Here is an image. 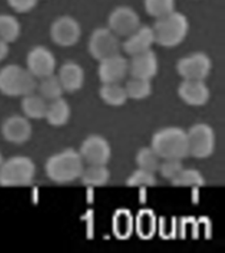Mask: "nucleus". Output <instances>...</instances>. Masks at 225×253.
I'll return each mask as SVG.
<instances>
[{"instance_id": "f257e3e1", "label": "nucleus", "mask_w": 225, "mask_h": 253, "mask_svg": "<svg viewBox=\"0 0 225 253\" xmlns=\"http://www.w3.org/2000/svg\"><path fill=\"white\" fill-rule=\"evenodd\" d=\"M84 168L80 154L73 148L63 149L53 154L45 162V173L55 183H70L79 179Z\"/></svg>"}, {"instance_id": "f03ea898", "label": "nucleus", "mask_w": 225, "mask_h": 253, "mask_svg": "<svg viewBox=\"0 0 225 253\" xmlns=\"http://www.w3.org/2000/svg\"><path fill=\"white\" fill-rule=\"evenodd\" d=\"M154 43L163 47L178 46L187 37L189 29L188 19L183 13L174 9L167 15L158 17L151 27Z\"/></svg>"}, {"instance_id": "7ed1b4c3", "label": "nucleus", "mask_w": 225, "mask_h": 253, "mask_svg": "<svg viewBox=\"0 0 225 253\" xmlns=\"http://www.w3.org/2000/svg\"><path fill=\"white\" fill-rule=\"evenodd\" d=\"M150 146L161 160H183L188 156L187 132L179 126H165L153 134Z\"/></svg>"}, {"instance_id": "20e7f679", "label": "nucleus", "mask_w": 225, "mask_h": 253, "mask_svg": "<svg viewBox=\"0 0 225 253\" xmlns=\"http://www.w3.org/2000/svg\"><path fill=\"white\" fill-rule=\"evenodd\" d=\"M37 81L27 67L7 65L0 69V92L9 98L24 96L35 92Z\"/></svg>"}, {"instance_id": "39448f33", "label": "nucleus", "mask_w": 225, "mask_h": 253, "mask_svg": "<svg viewBox=\"0 0 225 253\" xmlns=\"http://www.w3.org/2000/svg\"><path fill=\"white\" fill-rule=\"evenodd\" d=\"M36 175V165L27 156H13L4 160L0 168V185L5 187L31 185Z\"/></svg>"}, {"instance_id": "423d86ee", "label": "nucleus", "mask_w": 225, "mask_h": 253, "mask_svg": "<svg viewBox=\"0 0 225 253\" xmlns=\"http://www.w3.org/2000/svg\"><path fill=\"white\" fill-rule=\"evenodd\" d=\"M186 132L188 142V156L197 160H205L212 156L216 149V134L212 126L205 123H196Z\"/></svg>"}, {"instance_id": "0eeeda50", "label": "nucleus", "mask_w": 225, "mask_h": 253, "mask_svg": "<svg viewBox=\"0 0 225 253\" xmlns=\"http://www.w3.org/2000/svg\"><path fill=\"white\" fill-rule=\"evenodd\" d=\"M88 51L98 61L120 53L118 37L110 28H96L88 40Z\"/></svg>"}, {"instance_id": "6e6552de", "label": "nucleus", "mask_w": 225, "mask_h": 253, "mask_svg": "<svg viewBox=\"0 0 225 253\" xmlns=\"http://www.w3.org/2000/svg\"><path fill=\"white\" fill-rule=\"evenodd\" d=\"M212 70V61L203 51H195L177 62V71L183 79L204 81Z\"/></svg>"}, {"instance_id": "1a4fd4ad", "label": "nucleus", "mask_w": 225, "mask_h": 253, "mask_svg": "<svg viewBox=\"0 0 225 253\" xmlns=\"http://www.w3.org/2000/svg\"><path fill=\"white\" fill-rule=\"evenodd\" d=\"M78 152L87 165H107L112 156L110 142L100 134L87 136Z\"/></svg>"}, {"instance_id": "9d476101", "label": "nucleus", "mask_w": 225, "mask_h": 253, "mask_svg": "<svg viewBox=\"0 0 225 253\" xmlns=\"http://www.w3.org/2000/svg\"><path fill=\"white\" fill-rule=\"evenodd\" d=\"M82 36V28L78 20L71 16H59L50 25L51 41L62 47L74 46Z\"/></svg>"}, {"instance_id": "9b49d317", "label": "nucleus", "mask_w": 225, "mask_h": 253, "mask_svg": "<svg viewBox=\"0 0 225 253\" xmlns=\"http://www.w3.org/2000/svg\"><path fill=\"white\" fill-rule=\"evenodd\" d=\"M140 27V16L132 7L120 5L108 15V28L117 37H126Z\"/></svg>"}, {"instance_id": "f8f14e48", "label": "nucleus", "mask_w": 225, "mask_h": 253, "mask_svg": "<svg viewBox=\"0 0 225 253\" xmlns=\"http://www.w3.org/2000/svg\"><path fill=\"white\" fill-rule=\"evenodd\" d=\"M57 59L45 46H35L28 51L27 69L36 79L43 78L55 73Z\"/></svg>"}, {"instance_id": "ddd939ff", "label": "nucleus", "mask_w": 225, "mask_h": 253, "mask_svg": "<svg viewBox=\"0 0 225 253\" xmlns=\"http://www.w3.org/2000/svg\"><path fill=\"white\" fill-rule=\"evenodd\" d=\"M157 73L158 58L151 49L130 55V61H128V74H130L132 78L151 81Z\"/></svg>"}, {"instance_id": "4468645a", "label": "nucleus", "mask_w": 225, "mask_h": 253, "mask_svg": "<svg viewBox=\"0 0 225 253\" xmlns=\"http://www.w3.org/2000/svg\"><path fill=\"white\" fill-rule=\"evenodd\" d=\"M1 136L12 144H24L32 136V124L29 119L21 115H12L1 124Z\"/></svg>"}, {"instance_id": "2eb2a0df", "label": "nucleus", "mask_w": 225, "mask_h": 253, "mask_svg": "<svg viewBox=\"0 0 225 253\" xmlns=\"http://www.w3.org/2000/svg\"><path fill=\"white\" fill-rule=\"evenodd\" d=\"M128 74V59L114 54L99 61L98 77L102 83H120Z\"/></svg>"}, {"instance_id": "dca6fc26", "label": "nucleus", "mask_w": 225, "mask_h": 253, "mask_svg": "<svg viewBox=\"0 0 225 253\" xmlns=\"http://www.w3.org/2000/svg\"><path fill=\"white\" fill-rule=\"evenodd\" d=\"M178 95L186 104L191 107H201L208 103L211 92L204 81L183 79L178 87Z\"/></svg>"}, {"instance_id": "f3484780", "label": "nucleus", "mask_w": 225, "mask_h": 253, "mask_svg": "<svg viewBox=\"0 0 225 253\" xmlns=\"http://www.w3.org/2000/svg\"><path fill=\"white\" fill-rule=\"evenodd\" d=\"M154 43V35L153 29L150 27H140L126 36V40L122 42V50L125 51L128 55H134L142 51H146L151 49Z\"/></svg>"}, {"instance_id": "a211bd4d", "label": "nucleus", "mask_w": 225, "mask_h": 253, "mask_svg": "<svg viewBox=\"0 0 225 253\" xmlns=\"http://www.w3.org/2000/svg\"><path fill=\"white\" fill-rule=\"evenodd\" d=\"M57 77L65 92H75L80 90L84 84V70L74 61H66L63 63L59 67Z\"/></svg>"}, {"instance_id": "6ab92c4d", "label": "nucleus", "mask_w": 225, "mask_h": 253, "mask_svg": "<svg viewBox=\"0 0 225 253\" xmlns=\"http://www.w3.org/2000/svg\"><path fill=\"white\" fill-rule=\"evenodd\" d=\"M71 116L70 104L61 96L47 103L45 119L51 126H63L69 123Z\"/></svg>"}, {"instance_id": "aec40b11", "label": "nucleus", "mask_w": 225, "mask_h": 253, "mask_svg": "<svg viewBox=\"0 0 225 253\" xmlns=\"http://www.w3.org/2000/svg\"><path fill=\"white\" fill-rule=\"evenodd\" d=\"M79 179L84 186L100 187L110 182V169L107 168V165H87L86 168H83Z\"/></svg>"}, {"instance_id": "412c9836", "label": "nucleus", "mask_w": 225, "mask_h": 253, "mask_svg": "<svg viewBox=\"0 0 225 253\" xmlns=\"http://www.w3.org/2000/svg\"><path fill=\"white\" fill-rule=\"evenodd\" d=\"M21 98H23L21 99V111L25 118L36 119V120L45 118L47 102L41 95L31 92Z\"/></svg>"}, {"instance_id": "4be33fe9", "label": "nucleus", "mask_w": 225, "mask_h": 253, "mask_svg": "<svg viewBox=\"0 0 225 253\" xmlns=\"http://www.w3.org/2000/svg\"><path fill=\"white\" fill-rule=\"evenodd\" d=\"M99 96L111 107H121L128 100V95L120 83H103L99 88Z\"/></svg>"}, {"instance_id": "5701e85b", "label": "nucleus", "mask_w": 225, "mask_h": 253, "mask_svg": "<svg viewBox=\"0 0 225 253\" xmlns=\"http://www.w3.org/2000/svg\"><path fill=\"white\" fill-rule=\"evenodd\" d=\"M37 88H38V94L46 102L61 98L63 92H65L57 74H51L47 75V77H43V78H39V83H37Z\"/></svg>"}, {"instance_id": "b1692460", "label": "nucleus", "mask_w": 225, "mask_h": 253, "mask_svg": "<svg viewBox=\"0 0 225 253\" xmlns=\"http://www.w3.org/2000/svg\"><path fill=\"white\" fill-rule=\"evenodd\" d=\"M112 229L117 239H128L133 229V216L129 210H117L112 219Z\"/></svg>"}, {"instance_id": "393cba45", "label": "nucleus", "mask_w": 225, "mask_h": 253, "mask_svg": "<svg viewBox=\"0 0 225 253\" xmlns=\"http://www.w3.org/2000/svg\"><path fill=\"white\" fill-rule=\"evenodd\" d=\"M21 33V25L19 20L12 15H0V39L5 42H15Z\"/></svg>"}, {"instance_id": "a878e982", "label": "nucleus", "mask_w": 225, "mask_h": 253, "mask_svg": "<svg viewBox=\"0 0 225 253\" xmlns=\"http://www.w3.org/2000/svg\"><path fill=\"white\" fill-rule=\"evenodd\" d=\"M128 95V99H134V100H142V99L149 98L153 92V87L150 81L146 79L132 78L125 83L124 86Z\"/></svg>"}, {"instance_id": "bb28decb", "label": "nucleus", "mask_w": 225, "mask_h": 253, "mask_svg": "<svg viewBox=\"0 0 225 253\" xmlns=\"http://www.w3.org/2000/svg\"><path fill=\"white\" fill-rule=\"evenodd\" d=\"M171 183L178 187H201L205 185V178L199 170L183 168Z\"/></svg>"}, {"instance_id": "cd10ccee", "label": "nucleus", "mask_w": 225, "mask_h": 253, "mask_svg": "<svg viewBox=\"0 0 225 253\" xmlns=\"http://www.w3.org/2000/svg\"><path fill=\"white\" fill-rule=\"evenodd\" d=\"M136 164L140 169L157 173L159 164H161V158L158 157V154L154 152L151 146H144L136 154Z\"/></svg>"}, {"instance_id": "c85d7f7f", "label": "nucleus", "mask_w": 225, "mask_h": 253, "mask_svg": "<svg viewBox=\"0 0 225 253\" xmlns=\"http://www.w3.org/2000/svg\"><path fill=\"white\" fill-rule=\"evenodd\" d=\"M136 229L138 236L142 239H150L155 232V216L150 210H142L136 219Z\"/></svg>"}, {"instance_id": "c756f323", "label": "nucleus", "mask_w": 225, "mask_h": 253, "mask_svg": "<svg viewBox=\"0 0 225 253\" xmlns=\"http://www.w3.org/2000/svg\"><path fill=\"white\" fill-rule=\"evenodd\" d=\"M144 5L148 15L158 19L175 9V0H144Z\"/></svg>"}, {"instance_id": "7c9ffc66", "label": "nucleus", "mask_w": 225, "mask_h": 253, "mask_svg": "<svg viewBox=\"0 0 225 253\" xmlns=\"http://www.w3.org/2000/svg\"><path fill=\"white\" fill-rule=\"evenodd\" d=\"M126 185L130 187H149V186L157 185V177L155 173L149 170L140 169L134 170L129 177L126 178Z\"/></svg>"}, {"instance_id": "2f4dec72", "label": "nucleus", "mask_w": 225, "mask_h": 253, "mask_svg": "<svg viewBox=\"0 0 225 253\" xmlns=\"http://www.w3.org/2000/svg\"><path fill=\"white\" fill-rule=\"evenodd\" d=\"M182 169H183L182 160H178V158H165L159 164L158 171H159V174L165 179L171 182L179 174Z\"/></svg>"}, {"instance_id": "473e14b6", "label": "nucleus", "mask_w": 225, "mask_h": 253, "mask_svg": "<svg viewBox=\"0 0 225 253\" xmlns=\"http://www.w3.org/2000/svg\"><path fill=\"white\" fill-rule=\"evenodd\" d=\"M8 5L19 13L31 12L37 5L38 0H7Z\"/></svg>"}, {"instance_id": "72a5a7b5", "label": "nucleus", "mask_w": 225, "mask_h": 253, "mask_svg": "<svg viewBox=\"0 0 225 253\" xmlns=\"http://www.w3.org/2000/svg\"><path fill=\"white\" fill-rule=\"evenodd\" d=\"M8 53H9V46H8V42H5L4 40L0 39V62L7 58Z\"/></svg>"}, {"instance_id": "f704fd0d", "label": "nucleus", "mask_w": 225, "mask_h": 253, "mask_svg": "<svg viewBox=\"0 0 225 253\" xmlns=\"http://www.w3.org/2000/svg\"><path fill=\"white\" fill-rule=\"evenodd\" d=\"M3 161H4V158H3V156H1V153H0V168H1V164H3Z\"/></svg>"}]
</instances>
